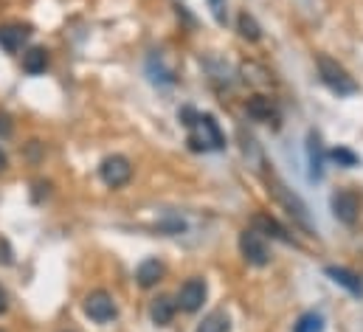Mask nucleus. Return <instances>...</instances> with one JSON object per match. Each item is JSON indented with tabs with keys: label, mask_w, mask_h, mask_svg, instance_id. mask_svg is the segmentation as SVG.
I'll return each mask as SVG.
<instances>
[{
	"label": "nucleus",
	"mask_w": 363,
	"mask_h": 332,
	"mask_svg": "<svg viewBox=\"0 0 363 332\" xmlns=\"http://www.w3.org/2000/svg\"><path fill=\"white\" fill-rule=\"evenodd\" d=\"M189 130H191L189 147L194 153H217V150L225 147V135H223V130H220V124L214 121L211 113H197V118Z\"/></svg>",
	"instance_id": "nucleus-1"
},
{
	"label": "nucleus",
	"mask_w": 363,
	"mask_h": 332,
	"mask_svg": "<svg viewBox=\"0 0 363 332\" xmlns=\"http://www.w3.org/2000/svg\"><path fill=\"white\" fill-rule=\"evenodd\" d=\"M315 68H318V79L324 82V87H330L335 96H355L358 93V82L350 77V71L338 60H333L327 54H318Z\"/></svg>",
	"instance_id": "nucleus-2"
},
{
	"label": "nucleus",
	"mask_w": 363,
	"mask_h": 332,
	"mask_svg": "<svg viewBox=\"0 0 363 332\" xmlns=\"http://www.w3.org/2000/svg\"><path fill=\"white\" fill-rule=\"evenodd\" d=\"M361 194L355 189H338L333 197H330V209H333V217L344 226H355L358 217H361Z\"/></svg>",
	"instance_id": "nucleus-3"
},
{
	"label": "nucleus",
	"mask_w": 363,
	"mask_h": 332,
	"mask_svg": "<svg viewBox=\"0 0 363 332\" xmlns=\"http://www.w3.org/2000/svg\"><path fill=\"white\" fill-rule=\"evenodd\" d=\"M271 186H273V194H276V200L287 209V214L301 226V228H307V231H313V223H310V211H307V206H304V200L298 197V194H293L276 175H271Z\"/></svg>",
	"instance_id": "nucleus-4"
},
{
	"label": "nucleus",
	"mask_w": 363,
	"mask_h": 332,
	"mask_svg": "<svg viewBox=\"0 0 363 332\" xmlns=\"http://www.w3.org/2000/svg\"><path fill=\"white\" fill-rule=\"evenodd\" d=\"M240 253H242L245 262L254 265V267L271 265V248H268L265 237H262L257 228H245V231L240 234Z\"/></svg>",
	"instance_id": "nucleus-5"
},
{
	"label": "nucleus",
	"mask_w": 363,
	"mask_h": 332,
	"mask_svg": "<svg viewBox=\"0 0 363 332\" xmlns=\"http://www.w3.org/2000/svg\"><path fill=\"white\" fill-rule=\"evenodd\" d=\"M99 177H101L104 186L121 189V186H127L130 177H133V164H130V158H124V155H107V158L99 164Z\"/></svg>",
	"instance_id": "nucleus-6"
},
{
	"label": "nucleus",
	"mask_w": 363,
	"mask_h": 332,
	"mask_svg": "<svg viewBox=\"0 0 363 332\" xmlns=\"http://www.w3.org/2000/svg\"><path fill=\"white\" fill-rule=\"evenodd\" d=\"M85 316L96 321V324H107V321H113L116 316H118V307H116V301H113V296L107 293V290H93L85 296Z\"/></svg>",
	"instance_id": "nucleus-7"
},
{
	"label": "nucleus",
	"mask_w": 363,
	"mask_h": 332,
	"mask_svg": "<svg viewBox=\"0 0 363 332\" xmlns=\"http://www.w3.org/2000/svg\"><path fill=\"white\" fill-rule=\"evenodd\" d=\"M206 293H208V287H206V282L200 276L186 279L181 284V290H178V307L183 313H197L203 307V301H206Z\"/></svg>",
	"instance_id": "nucleus-8"
},
{
	"label": "nucleus",
	"mask_w": 363,
	"mask_h": 332,
	"mask_svg": "<svg viewBox=\"0 0 363 332\" xmlns=\"http://www.w3.org/2000/svg\"><path fill=\"white\" fill-rule=\"evenodd\" d=\"M245 113L254 121H262V124H279V118H281V110L271 96H251L245 101Z\"/></svg>",
	"instance_id": "nucleus-9"
},
{
	"label": "nucleus",
	"mask_w": 363,
	"mask_h": 332,
	"mask_svg": "<svg viewBox=\"0 0 363 332\" xmlns=\"http://www.w3.org/2000/svg\"><path fill=\"white\" fill-rule=\"evenodd\" d=\"M31 37V26L28 23H6L0 26V48L6 54H17Z\"/></svg>",
	"instance_id": "nucleus-10"
},
{
	"label": "nucleus",
	"mask_w": 363,
	"mask_h": 332,
	"mask_svg": "<svg viewBox=\"0 0 363 332\" xmlns=\"http://www.w3.org/2000/svg\"><path fill=\"white\" fill-rule=\"evenodd\" d=\"M307 164H310V180H321L324 177L327 153H324V144H321V138H318L315 130L307 133Z\"/></svg>",
	"instance_id": "nucleus-11"
},
{
	"label": "nucleus",
	"mask_w": 363,
	"mask_h": 332,
	"mask_svg": "<svg viewBox=\"0 0 363 332\" xmlns=\"http://www.w3.org/2000/svg\"><path fill=\"white\" fill-rule=\"evenodd\" d=\"M324 273H327L335 284H341L344 290H350L352 296H363V279L358 273H352V270H347V267H335V265H327Z\"/></svg>",
	"instance_id": "nucleus-12"
},
{
	"label": "nucleus",
	"mask_w": 363,
	"mask_h": 332,
	"mask_svg": "<svg viewBox=\"0 0 363 332\" xmlns=\"http://www.w3.org/2000/svg\"><path fill=\"white\" fill-rule=\"evenodd\" d=\"M254 228L262 237H273V240H281V243H293V237L287 234V228L279 220H273L271 214H254Z\"/></svg>",
	"instance_id": "nucleus-13"
},
{
	"label": "nucleus",
	"mask_w": 363,
	"mask_h": 332,
	"mask_svg": "<svg viewBox=\"0 0 363 332\" xmlns=\"http://www.w3.org/2000/svg\"><path fill=\"white\" fill-rule=\"evenodd\" d=\"M161 276H164V265H161L158 259H144V262L138 265V270H135L138 287H155V284L161 282Z\"/></svg>",
	"instance_id": "nucleus-14"
},
{
	"label": "nucleus",
	"mask_w": 363,
	"mask_h": 332,
	"mask_svg": "<svg viewBox=\"0 0 363 332\" xmlns=\"http://www.w3.org/2000/svg\"><path fill=\"white\" fill-rule=\"evenodd\" d=\"M175 310H178V304H175L169 296H158V299L150 304V319H152V324L167 327V324L175 319Z\"/></svg>",
	"instance_id": "nucleus-15"
},
{
	"label": "nucleus",
	"mask_w": 363,
	"mask_h": 332,
	"mask_svg": "<svg viewBox=\"0 0 363 332\" xmlns=\"http://www.w3.org/2000/svg\"><path fill=\"white\" fill-rule=\"evenodd\" d=\"M45 68H48V51H45V48H28V51L23 54V71H26V74L37 77V74H43Z\"/></svg>",
	"instance_id": "nucleus-16"
},
{
	"label": "nucleus",
	"mask_w": 363,
	"mask_h": 332,
	"mask_svg": "<svg viewBox=\"0 0 363 332\" xmlns=\"http://www.w3.org/2000/svg\"><path fill=\"white\" fill-rule=\"evenodd\" d=\"M228 330H231L228 313H225V310H211V313L197 324L194 332H228Z\"/></svg>",
	"instance_id": "nucleus-17"
},
{
	"label": "nucleus",
	"mask_w": 363,
	"mask_h": 332,
	"mask_svg": "<svg viewBox=\"0 0 363 332\" xmlns=\"http://www.w3.org/2000/svg\"><path fill=\"white\" fill-rule=\"evenodd\" d=\"M237 28H240V37L248 40V43H259V40H262V28H259V23H257L248 11H240V17H237Z\"/></svg>",
	"instance_id": "nucleus-18"
},
{
	"label": "nucleus",
	"mask_w": 363,
	"mask_h": 332,
	"mask_svg": "<svg viewBox=\"0 0 363 332\" xmlns=\"http://www.w3.org/2000/svg\"><path fill=\"white\" fill-rule=\"evenodd\" d=\"M293 332H324V319L318 313H304Z\"/></svg>",
	"instance_id": "nucleus-19"
},
{
	"label": "nucleus",
	"mask_w": 363,
	"mask_h": 332,
	"mask_svg": "<svg viewBox=\"0 0 363 332\" xmlns=\"http://www.w3.org/2000/svg\"><path fill=\"white\" fill-rule=\"evenodd\" d=\"M330 158L338 161V166H358V155H355L352 150H347V147H335V150L330 153Z\"/></svg>",
	"instance_id": "nucleus-20"
},
{
	"label": "nucleus",
	"mask_w": 363,
	"mask_h": 332,
	"mask_svg": "<svg viewBox=\"0 0 363 332\" xmlns=\"http://www.w3.org/2000/svg\"><path fill=\"white\" fill-rule=\"evenodd\" d=\"M208 6H211V14H214V20L223 26V23H225V0H208Z\"/></svg>",
	"instance_id": "nucleus-21"
},
{
	"label": "nucleus",
	"mask_w": 363,
	"mask_h": 332,
	"mask_svg": "<svg viewBox=\"0 0 363 332\" xmlns=\"http://www.w3.org/2000/svg\"><path fill=\"white\" fill-rule=\"evenodd\" d=\"M26 158H28L31 164H37V161L43 158V144H40V141H31L28 150H26Z\"/></svg>",
	"instance_id": "nucleus-22"
},
{
	"label": "nucleus",
	"mask_w": 363,
	"mask_h": 332,
	"mask_svg": "<svg viewBox=\"0 0 363 332\" xmlns=\"http://www.w3.org/2000/svg\"><path fill=\"white\" fill-rule=\"evenodd\" d=\"M11 262H14V253H11L6 240H0V265L6 267V265H11Z\"/></svg>",
	"instance_id": "nucleus-23"
},
{
	"label": "nucleus",
	"mask_w": 363,
	"mask_h": 332,
	"mask_svg": "<svg viewBox=\"0 0 363 332\" xmlns=\"http://www.w3.org/2000/svg\"><path fill=\"white\" fill-rule=\"evenodd\" d=\"M11 130H14L11 118H9L6 113H0V138H9V135H11Z\"/></svg>",
	"instance_id": "nucleus-24"
},
{
	"label": "nucleus",
	"mask_w": 363,
	"mask_h": 332,
	"mask_svg": "<svg viewBox=\"0 0 363 332\" xmlns=\"http://www.w3.org/2000/svg\"><path fill=\"white\" fill-rule=\"evenodd\" d=\"M6 310H9V296H6V290L0 287V316H3Z\"/></svg>",
	"instance_id": "nucleus-25"
},
{
	"label": "nucleus",
	"mask_w": 363,
	"mask_h": 332,
	"mask_svg": "<svg viewBox=\"0 0 363 332\" xmlns=\"http://www.w3.org/2000/svg\"><path fill=\"white\" fill-rule=\"evenodd\" d=\"M9 169V158H6V153L0 150V172H6Z\"/></svg>",
	"instance_id": "nucleus-26"
},
{
	"label": "nucleus",
	"mask_w": 363,
	"mask_h": 332,
	"mask_svg": "<svg viewBox=\"0 0 363 332\" xmlns=\"http://www.w3.org/2000/svg\"><path fill=\"white\" fill-rule=\"evenodd\" d=\"M65 332H68V330H65Z\"/></svg>",
	"instance_id": "nucleus-27"
},
{
	"label": "nucleus",
	"mask_w": 363,
	"mask_h": 332,
	"mask_svg": "<svg viewBox=\"0 0 363 332\" xmlns=\"http://www.w3.org/2000/svg\"><path fill=\"white\" fill-rule=\"evenodd\" d=\"M0 332H3V330H0Z\"/></svg>",
	"instance_id": "nucleus-28"
}]
</instances>
